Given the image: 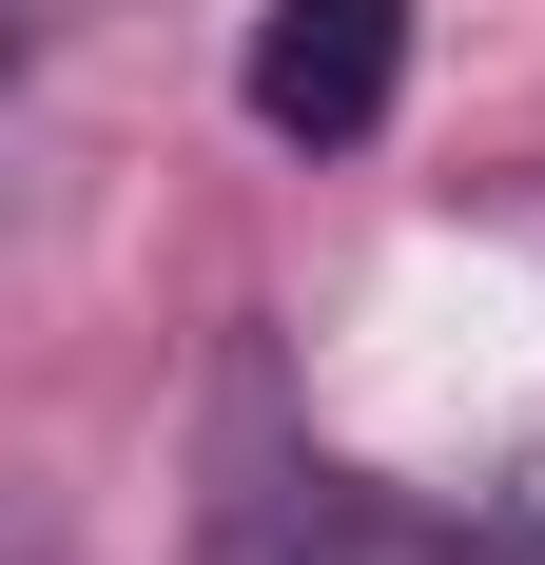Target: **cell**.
Segmentation results:
<instances>
[{"label":"cell","instance_id":"1","mask_svg":"<svg viewBox=\"0 0 545 565\" xmlns=\"http://www.w3.org/2000/svg\"><path fill=\"white\" fill-rule=\"evenodd\" d=\"M389 78H409V0H272V20H254V117L312 137V157L371 137Z\"/></svg>","mask_w":545,"mask_h":565},{"label":"cell","instance_id":"2","mask_svg":"<svg viewBox=\"0 0 545 565\" xmlns=\"http://www.w3.org/2000/svg\"><path fill=\"white\" fill-rule=\"evenodd\" d=\"M215 565H389V546H371V508L272 488V508H234V526H215Z\"/></svg>","mask_w":545,"mask_h":565},{"label":"cell","instance_id":"3","mask_svg":"<svg viewBox=\"0 0 545 565\" xmlns=\"http://www.w3.org/2000/svg\"><path fill=\"white\" fill-rule=\"evenodd\" d=\"M468 565H545V468H506L488 526H468Z\"/></svg>","mask_w":545,"mask_h":565}]
</instances>
